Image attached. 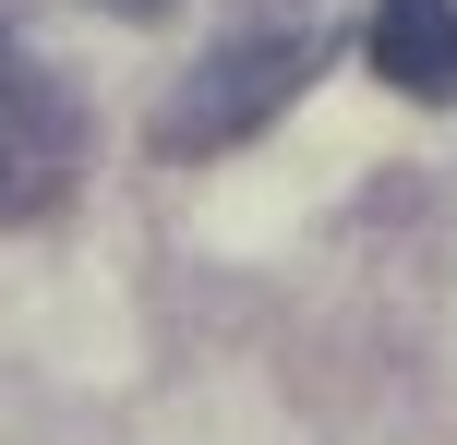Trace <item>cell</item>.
<instances>
[{
	"label": "cell",
	"instance_id": "6da1fadb",
	"mask_svg": "<svg viewBox=\"0 0 457 445\" xmlns=\"http://www.w3.org/2000/svg\"><path fill=\"white\" fill-rule=\"evenodd\" d=\"M313 24H265V37H228L205 72H181L169 85V109H157V157H217V144H241V133H265L277 109H289L301 85H313Z\"/></svg>",
	"mask_w": 457,
	"mask_h": 445
},
{
	"label": "cell",
	"instance_id": "277c9868",
	"mask_svg": "<svg viewBox=\"0 0 457 445\" xmlns=\"http://www.w3.org/2000/svg\"><path fill=\"white\" fill-rule=\"evenodd\" d=\"M109 12H169V0H109Z\"/></svg>",
	"mask_w": 457,
	"mask_h": 445
},
{
	"label": "cell",
	"instance_id": "3957f363",
	"mask_svg": "<svg viewBox=\"0 0 457 445\" xmlns=\"http://www.w3.org/2000/svg\"><path fill=\"white\" fill-rule=\"evenodd\" d=\"M361 61L421 109H457V0H373Z\"/></svg>",
	"mask_w": 457,
	"mask_h": 445
},
{
	"label": "cell",
	"instance_id": "7a4b0ae2",
	"mask_svg": "<svg viewBox=\"0 0 457 445\" xmlns=\"http://www.w3.org/2000/svg\"><path fill=\"white\" fill-rule=\"evenodd\" d=\"M72 169H85V109H72V85L24 37H0V229L61 217Z\"/></svg>",
	"mask_w": 457,
	"mask_h": 445
}]
</instances>
